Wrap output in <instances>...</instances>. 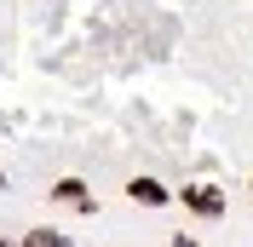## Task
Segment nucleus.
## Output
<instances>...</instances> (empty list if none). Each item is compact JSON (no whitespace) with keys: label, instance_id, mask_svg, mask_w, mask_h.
<instances>
[{"label":"nucleus","instance_id":"nucleus-3","mask_svg":"<svg viewBox=\"0 0 253 247\" xmlns=\"http://www.w3.org/2000/svg\"><path fill=\"white\" fill-rule=\"evenodd\" d=\"M58 201H75V207H92V201H86V190H81L75 178H63V184H58Z\"/></svg>","mask_w":253,"mask_h":247},{"label":"nucleus","instance_id":"nucleus-4","mask_svg":"<svg viewBox=\"0 0 253 247\" xmlns=\"http://www.w3.org/2000/svg\"><path fill=\"white\" fill-rule=\"evenodd\" d=\"M0 247H12V242H0Z\"/></svg>","mask_w":253,"mask_h":247},{"label":"nucleus","instance_id":"nucleus-1","mask_svg":"<svg viewBox=\"0 0 253 247\" xmlns=\"http://www.w3.org/2000/svg\"><path fill=\"white\" fill-rule=\"evenodd\" d=\"M184 201H190V207H196V213H202V218H219V213H224V201L213 196V190H207V184H196V190H184Z\"/></svg>","mask_w":253,"mask_h":247},{"label":"nucleus","instance_id":"nucleus-2","mask_svg":"<svg viewBox=\"0 0 253 247\" xmlns=\"http://www.w3.org/2000/svg\"><path fill=\"white\" fill-rule=\"evenodd\" d=\"M132 201H144V207H161V201H167V190H161L156 178H132Z\"/></svg>","mask_w":253,"mask_h":247}]
</instances>
